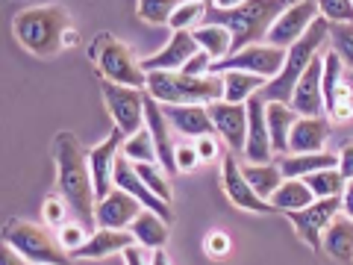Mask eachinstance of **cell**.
<instances>
[{
  "label": "cell",
  "mask_w": 353,
  "mask_h": 265,
  "mask_svg": "<svg viewBox=\"0 0 353 265\" xmlns=\"http://www.w3.org/2000/svg\"><path fill=\"white\" fill-rule=\"evenodd\" d=\"M57 171H59V192L65 204L77 215V224H83L88 233L97 230V197H94V177L88 165V150L77 141L74 132L57 136Z\"/></svg>",
  "instance_id": "obj_1"
},
{
  "label": "cell",
  "mask_w": 353,
  "mask_h": 265,
  "mask_svg": "<svg viewBox=\"0 0 353 265\" xmlns=\"http://www.w3.org/2000/svg\"><path fill=\"white\" fill-rule=\"evenodd\" d=\"M280 0H250V3H206V24L224 27L233 36V53L250 48L268 36L271 24L283 15ZM230 53V57H233Z\"/></svg>",
  "instance_id": "obj_2"
},
{
  "label": "cell",
  "mask_w": 353,
  "mask_h": 265,
  "mask_svg": "<svg viewBox=\"0 0 353 265\" xmlns=\"http://www.w3.org/2000/svg\"><path fill=\"white\" fill-rule=\"evenodd\" d=\"M145 92L162 106H209L224 101V77H185L180 71L148 74Z\"/></svg>",
  "instance_id": "obj_3"
},
{
  "label": "cell",
  "mask_w": 353,
  "mask_h": 265,
  "mask_svg": "<svg viewBox=\"0 0 353 265\" xmlns=\"http://www.w3.org/2000/svg\"><path fill=\"white\" fill-rule=\"evenodd\" d=\"M327 39H330V21L315 18V24L306 30V36L297 41L294 48H289V53H285L283 71L274 77V80H268V86L259 92L262 101L265 104H292L297 80H301L303 71L312 65V59L318 57V48H321Z\"/></svg>",
  "instance_id": "obj_4"
},
{
  "label": "cell",
  "mask_w": 353,
  "mask_h": 265,
  "mask_svg": "<svg viewBox=\"0 0 353 265\" xmlns=\"http://www.w3.org/2000/svg\"><path fill=\"white\" fill-rule=\"evenodd\" d=\"M12 32L30 53L50 57L68 39V15L62 6H30L12 18Z\"/></svg>",
  "instance_id": "obj_5"
},
{
  "label": "cell",
  "mask_w": 353,
  "mask_h": 265,
  "mask_svg": "<svg viewBox=\"0 0 353 265\" xmlns=\"http://www.w3.org/2000/svg\"><path fill=\"white\" fill-rule=\"evenodd\" d=\"M3 245L15 248L32 265H71L68 251L59 245V239H53L50 230L32 224V221H21V218L6 221Z\"/></svg>",
  "instance_id": "obj_6"
},
{
  "label": "cell",
  "mask_w": 353,
  "mask_h": 265,
  "mask_svg": "<svg viewBox=\"0 0 353 265\" xmlns=\"http://www.w3.org/2000/svg\"><path fill=\"white\" fill-rule=\"evenodd\" d=\"M92 59L97 65V74L103 77L106 83L115 86H127V88H148V74L141 68V62H136V57L130 53V48L124 41H118L109 32H101L92 44Z\"/></svg>",
  "instance_id": "obj_7"
},
{
  "label": "cell",
  "mask_w": 353,
  "mask_h": 265,
  "mask_svg": "<svg viewBox=\"0 0 353 265\" xmlns=\"http://www.w3.org/2000/svg\"><path fill=\"white\" fill-rule=\"evenodd\" d=\"M285 53L289 50L274 48V44H250V48L227 57L224 62H215L212 68H209V74L218 77V74H227V71H245V74L265 77V80H274L285 65Z\"/></svg>",
  "instance_id": "obj_8"
},
{
  "label": "cell",
  "mask_w": 353,
  "mask_h": 265,
  "mask_svg": "<svg viewBox=\"0 0 353 265\" xmlns=\"http://www.w3.org/2000/svg\"><path fill=\"white\" fill-rule=\"evenodd\" d=\"M103 101L109 106V115L115 118V127L124 136H136L145 130V97L148 92L141 88H127V86H115V83H101Z\"/></svg>",
  "instance_id": "obj_9"
},
{
  "label": "cell",
  "mask_w": 353,
  "mask_h": 265,
  "mask_svg": "<svg viewBox=\"0 0 353 265\" xmlns=\"http://www.w3.org/2000/svg\"><path fill=\"white\" fill-rule=\"evenodd\" d=\"M339 209H345L341 197H327V201H315L312 206L297 209V213H285L289 224L297 230V236L312 251L324 248V230L333 224V218L339 215Z\"/></svg>",
  "instance_id": "obj_10"
},
{
  "label": "cell",
  "mask_w": 353,
  "mask_h": 265,
  "mask_svg": "<svg viewBox=\"0 0 353 265\" xmlns=\"http://www.w3.org/2000/svg\"><path fill=\"white\" fill-rule=\"evenodd\" d=\"M315 18H318V3H312V0H303V3L285 6L283 15L271 24L265 41L274 44V48L289 50V48H294V44L306 36V30L315 24Z\"/></svg>",
  "instance_id": "obj_11"
},
{
  "label": "cell",
  "mask_w": 353,
  "mask_h": 265,
  "mask_svg": "<svg viewBox=\"0 0 353 265\" xmlns=\"http://www.w3.org/2000/svg\"><path fill=\"white\" fill-rule=\"evenodd\" d=\"M124 141L127 136L121 132L118 127L109 132V139L101 141L97 148L88 150V165H92V177H94V197H97V204L106 201L109 192L115 189V162H118V150L124 148Z\"/></svg>",
  "instance_id": "obj_12"
},
{
  "label": "cell",
  "mask_w": 353,
  "mask_h": 265,
  "mask_svg": "<svg viewBox=\"0 0 353 265\" xmlns=\"http://www.w3.org/2000/svg\"><path fill=\"white\" fill-rule=\"evenodd\" d=\"M206 112H209V118H212L215 132L224 136L230 150L245 153V148H248V106L215 101V104L206 106Z\"/></svg>",
  "instance_id": "obj_13"
},
{
  "label": "cell",
  "mask_w": 353,
  "mask_h": 265,
  "mask_svg": "<svg viewBox=\"0 0 353 265\" xmlns=\"http://www.w3.org/2000/svg\"><path fill=\"white\" fill-rule=\"evenodd\" d=\"M321 77H324V59L315 57L312 65L303 71V77L294 86V97H292V109L303 118H324L327 106H324V92H321Z\"/></svg>",
  "instance_id": "obj_14"
},
{
  "label": "cell",
  "mask_w": 353,
  "mask_h": 265,
  "mask_svg": "<svg viewBox=\"0 0 353 265\" xmlns=\"http://www.w3.org/2000/svg\"><path fill=\"white\" fill-rule=\"evenodd\" d=\"M145 127L153 136V145H157V157H159L162 171L176 174L180 168H176V148H174V136H171L174 127L168 124V118H165L162 104H157L150 95L145 97Z\"/></svg>",
  "instance_id": "obj_15"
},
{
  "label": "cell",
  "mask_w": 353,
  "mask_h": 265,
  "mask_svg": "<svg viewBox=\"0 0 353 265\" xmlns=\"http://www.w3.org/2000/svg\"><path fill=\"white\" fill-rule=\"evenodd\" d=\"M112 180H115V189L132 195L145 209H153V213H157L162 221H171V204L159 201V197L148 189L145 180H141L139 171H136V165H132L127 157H118V162H115V177H112Z\"/></svg>",
  "instance_id": "obj_16"
},
{
  "label": "cell",
  "mask_w": 353,
  "mask_h": 265,
  "mask_svg": "<svg viewBox=\"0 0 353 265\" xmlns=\"http://www.w3.org/2000/svg\"><path fill=\"white\" fill-rule=\"evenodd\" d=\"M221 183H224L227 197L233 201L239 209H248V213H274L268 201L250 189V183L241 174V165L236 162V157H224V168H221Z\"/></svg>",
  "instance_id": "obj_17"
},
{
  "label": "cell",
  "mask_w": 353,
  "mask_h": 265,
  "mask_svg": "<svg viewBox=\"0 0 353 265\" xmlns=\"http://www.w3.org/2000/svg\"><path fill=\"white\" fill-rule=\"evenodd\" d=\"M139 215H141V204L136 197L121 189H112L106 201L97 204L94 221H97V230H124V227H132V221Z\"/></svg>",
  "instance_id": "obj_18"
},
{
  "label": "cell",
  "mask_w": 353,
  "mask_h": 265,
  "mask_svg": "<svg viewBox=\"0 0 353 265\" xmlns=\"http://www.w3.org/2000/svg\"><path fill=\"white\" fill-rule=\"evenodd\" d=\"M197 50H201V48H197V41H194L192 32H174V36L168 39V44H165L159 53L141 59V68H145V74H153V71H183V65L189 62Z\"/></svg>",
  "instance_id": "obj_19"
},
{
  "label": "cell",
  "mask_w": 353,
  "mask_h": 265,
  "mask_svg": "<svg viewBox=\"0 0 353 265\" xmlns=\"http://www.w3.org/2000/svg\"><path fill=\"white\" fill-rule=\"evenodd\" d=\"M248 106V148L245 157L248 162H271V132H268V118H265V101L256 95L245 104Z\"/></svg>",
  "instance_id": "obj_20"
},
{
  "label": "cell",
  "mask_w": 353,
  "mask_h": 265,
  "mask_svg": "<svg viewBox=\"0 0 353 265\" xmlns=\"http://www.w3.org/2000/svg\"><path fill=\"white\" fill-rule=\"evenodd\" d=\"M330 124L327 118H297L289 136V157H306V153H324Z\"/></svg>",
  "instance_id": "obj_21"
},
{
  "label": "cell",
  "mask_w": 353,
  "mask_h": 265,
  "mask_svg": "<svg viewBox=\"0 0 353 265\" xmlns=\"http://www.w3.org/2000/svg\"><path fill=\"white\" fill-rule=\"evenodd\" d=\"M165 109V118H168V124L183 132V136H215V124L212 118H209L206 106H162Z\"/></svg>",
  "instance_id": "obj_22"
},
{
  "label": "cell",
  "mask_w": 353,
  "mask_h": 265,
  "mask_svg": "<svg viewBox=\"0 0 353 265\" xmlns=\"http://www.w3.org/2000/svg\"><path fill=\"white\" fill-rule=\"evenodd\" d=\"M327 257L339 265H353V221L347 215H336L333 224L324 230V248Z\"/></svg>",
  "instance_id": "obj_23"
},
{
  "label": "cell",
  "mask_w": 353,
  "mask_h": 265,
  "mask_svg": "<svg viewBox=\"0 0 353 265\" xmlns=\"http://www.w3.org/2000/svg\"><path fill=\"white\" fill-rule=\"evenodd\" d=\"M130 245H136V236L132 233H121V230H94L92 239L74 253V257H85V259H101L109 253H124Z\"/></svg>",
  "instance_id": "obj_24"
},
{
  "label": "cell",
  "mask_w": 353,
  "mask_h": 265,
  "mask_svg": "<svg viewBox=\"0 0 353 265\" xmlns=\"http://www.w3.org/2000/svg\"><path fill=\"white\" fill-rule=\"evenodd\" d=\"M265 118H268L271 148L274 153H289V136L297 124V115L289 104H265Z\"/></svg>",
  "instance_id": "obj_25"
},
{
  "label": "cell",
  "mask_w": 353,
  "mask_h": 265,
  "mask_svg": "<svg viewBox=\"0 0 353 265\" xmlns=\"http://www.w3.org/2000/svg\"><path fill=\"white\" fill-rule=\"evenodd\" d=\"M241 174H245L250 189L256 192L262 201H271V195L277 192L285 180L280 171V162H250V165H241Z\"/></svg>",
  "instance_id": "obj_26"
},
{
  "label": "cell",
  "mask_w": 353,
  "mask_h": 265,
  "mask_svg": "<svg viewBox=\"0 0 353 265\" xmlns=\"http://www.w3.org/2000/svg\"><path fill=\"white\" fill-rule=\"evenodd\" d=\"M327 168H339V157H333V153H306V157L280 159V171L285 180H306L309 174H318Z\"/></svg>",
  "instance_id": "obj_27"
},
{
  "label": "cell",
  "mask_w": 353,
  "mask_h": 265,
  "mask_svg": "<svg viewBox=\"0 0 353 265\" xmlns=\"http://www.w3.org/2000/svg\"><path fill=\"white\" fill-rule=\"evenodd\" d=\"M265 86H268L265 77L245 74V71H227L224 74V101L236 104V106H245L250 97H256L262 92Z\"/></svg>",
  "instance_id": "obj_28"
},
{
  "label": "cell",
  "mask_w": 353,
  "mask_h": 265,
  "mask_svg": "<svg viewBox=\"0 0 353 265\" xmlns=\"http://www.w3.org/2000/svg\"><path fill=\"white\" fill-rule=\"evenodd\" d=\"M192 36L197 41V48H201L209 59L215 62H224L230 53H233V36H230V30L224 27H212V24H203V27H194Z\"/></svg>",
  "instance_id": "obj_29"
},
{
  "label": "cell",
  "mask_w": 353,
  "mask_h": 265,
  "mask_svg": "<svg viewBox=\"0 0 353 265\" xmlns=\"http://www.w3.org/2000/svg\"><path fill=\"white\" fill-rule=\"evenodd\" d=\"M268 204L274 209H280V213L285 215V213H297V209L312 206L315 204V195H312V189H309L303 180H283V186L271 195Z\"/></svg>",
  "instance_id": "obj_30"
},
{
  "label": "cell",
  "mask_w": 353,
  "mask_h": 265,
  "mask_svg": "<svg viewBox=\"0 0 353 265\" xmlns=\"http://www.w3.org/2000/svg\"><path fill=\"white\" fill-rule=\"evenodd\" d=\"M130 233L136 236L139 245H145L150 251H159L165 242H168V221H162L157 213H141L132 221Z\"/></svg>",
  "instance_id": "obj_31"
},
{
  "label": "cell",
  "mask_w": 353,
  "mask_h": 265,
  "mask_svg": "<svg viewBox=\"0 0 353 265\" xmlns=\"http://www.w3.org/2000/svg\"><path fill=\"white\" fill-rule=\"evenodd\" d=\"M303 183L309 186V189H312L315 201H327V197H341V189L347 186V180L341 177L339 168H327V171L309 174Z\"/></svg>",
  "instance_id": "obj_32"
},
{
  "label": "cell",
  "mask_w": 353,
  "mask_h": 265,
  "mask_svg": "<svg viewBox=\"0 0 353 265\" xmlns=\"http://www.w3.org/2000/svg\"><path fill=\"white\" fill-rule=\"evenodd\" d=\"M124 157L132 162V165H157L159 157H157V145H153V136L148 132V127L136 132V136H130L124 141Z\"/></svg>",
  "instance_id": "obj_33"
},
{
  "label": "cell",
  "mask_w": 353,
  "mask_h": 265,
  "mask_svg": "<svg viewBox=\"0 0 353 265\" xmlns=\"http://www.w3.org/2000/svg\"><path fill=\"white\" fill-rule=\"evenodd\" d=\"M206 15V3H201V0H189V3H176L174 15L168 21V27L174 32H192V24H197Z\"/></svg>",
  "instance_id": "obj_34"
},
{
  "label": "cell",
  "mask_w": 353,
  "mask_h": 265,
  "mask_svg": "<svg viewBox=\"0 0 353 265\" xmlns=\"http://www.w3.org/2000/svg\"><path fill=\"white\" fill-rule=\"evenodd\" d=\"M330 44L345 62V68L353 71V24H330Z\"/></svg>",
  "instance_id": "obj_35"
},
{
  "label": "cell",
  "mask_w": 353,
  "mask_h": 265,
  "mask_svg": "<svg viewBox=\"0 0 353 265\" xmlns=\"http://www.w3.org/2000/svg\"><path fill=\"white\" fill-rule=\"evenodd\" d=\"M136 171H139V177L145 180V186L159 197V201L171 204V183L165 180V174H162V165H159V162H157V165H136Z\"/></svg>",
  "instance_id": "obj_36"
},
{
  "label": "cell",
  "mask_w": 353,
  "mask_h": 265,
  "mask_svg": "<svg viewBox=\"0 0 353 265\" xmlns=\"http://www.w3.org/2000/svg\"><path fill=\"white\" fill-rule=\"evenodd\" d=\"M318 15L330 24H353V3H347V0H321Z\"/></svg>",
  "instance_id": "obj_37"
},
{
  "label": "cell",
  "mask_w": 353,
  "mask_h": 265,
  "mask_svg": "<svg viewBox=\"0 0 353 265\" xmlns=\"http://www.w3.org/2000/svg\"><path fill=\"white\" fill-rule=\"evenodd\" d=\"M88 239H92V233H88L83 224H65V227H59V245L68 253H77Z\"/></svg>",
  "instance_id": "obj_38"
},
{
  "label": "cell",
  "mask_w": 353,
  "mask_h": 265,
  "mask_svg": "<svg viewBox=\"0 0 353 265\" xmlns=\"http://www.w3.org/2000/svg\"><path fill=\"white\" fill-rule=\"evenodd\" d=\"M139 15L148 21V24H168L176 3H139Z\"/></svg>",
  "instance_id": "obj_39"
},
{
  "label": "cell",
  "mask_w": 353,
  "mask_h": 265,
  "mask_svg": "<svg viewBox=\"0 0 353 265\" xmlns=\"http://www.w3.org/2000/svg\"><path fill=\"white\" fill-rule=\"evenodd\" d=\"M71 206L65 204V197H48L44 201V221H48V227H65V218H68Z\"/></svg>",
  "instance_id": "obj_40"
},
{
  "label": "cell",
  "mask_w": 353,
  "mask_h": 265,
  "mask_svg": "<svg viewBox=\"0 0 353 265\" xmlns=\"http://www.w3.org/2000/svg\"><path fill=\"white\" fill-rule=\"evenodd\" d=\"M203 248H206V253H209L212 259L227 257V251H230V236H227V233H221V230H212V233L206 236Z\"/></svg>",
  "instance_id": "obj_41"
},
{
  "label": "cell",
  "mask_w": 353,
  "mask_h": 265,
  "mask_svg": "<svg viewBox=\"0 0 353 265\" xmlns=\"http://www.w3.org/2000/svg\"><path fill=\"white\" fill-rule=\"evenodd\" d=\"M209 68H212V59H209L203 50H197L194 57L183 65L180 74H185V77H209Z\"/></svg>",
  "instance_id": "obj_42"
},
{
  "label": "cell",
  "mask_w": 353,
  "mask_h": 265,
  "mask_svg": "<svg viewBox=\"0 0 353 265\" xmlns=\"http://www.w3.org/2000/svg\"><path fill=\"white\" fill-rule=\"evenodd\" d=\"M197 162H201L197 145H176V168H180V171H192Z\"/></svg>",
  "instance_id": "obj_43"
},
{
  "label": "cell",
  "mask_w": 353,
  "mask_h": 265,
  "mask_svg": "<svg viewBox=\"0 0 353 265\" xmlns=\"http://www.w3.org/2000/svg\"><path fill=\"white\" fill-rule=\"evenodd\" d=\"M124 262H127V265H153V251L136 242V245H130V248L124 251Z\"/></svg>",
  "instance_id": "obj_44"
},
{
  "label": "cell",
  "mask_w": 353,
  "mask_h": 265,
  "mask_svg": "<svg viewBox=\"0 0 353 265\" xmlns=\"http://www.w3.org/2000/svg\"><path fill=\"white\" fill-rule=\"evenodd\" d=\"M339 171L345 180H353V141L350 145H345V150H341V157H339Z\"/></svg>",
  "instance_id": "obj_45"
},
{
  "label": "cell",
  "mask_w": 353,
  "mask_h": 265,
  "mask_svg": "<svg viewBox=\"0 0 353 265\" xmlns=\"http://www.w3.org/2000/svg\"><path fill=\"white\" fill-rule=\"evenodd\" d=\"M197 153H201V162H206V159H215V157H218V141H215L212 136L201 139V141H197Z\"/></svg>",
  "instance_id": "obj_46"
},
{
  "label": "cell",
  "mask_w": 353,
  "mask_h": 265,
  "mask_svg": "<svg viewBox=\"0 0 353 265\" xmlns=\"http://www.w3.org/2000/svg\"><path fill=\"white\" fill-rule=\"evenodd\" d=\"M0 265H32V262H27L15 248L3 245V251H0Z\"/></svg>",
  "instance_id": "obj_47"
},
{
  "label": "cell",
  "mask_w": 353,
  "mask_h": 265,
  "mask_svg": "<svg viewBox=\"0 0 353 265\" xmlns=\"http://www.w3.org/2000/svg\"><path fill=\"white\" fill-rule=\"evenodd\" d=\"M341 204H345V215L353 221V180H347V186H345V197H341Z\"/></svg>",
  "instance_id": "obj_48"
},
{
  "label": "cell",
  "mask_w": 353,
  "mask_h": 265,
  "mask_svg": "<svg viewBox=\"0 0 353 265\" xmlns=\"http://www.w3.org/2000/svg\"><path fill=\"white\" fill-rule=\"evenodd\" d=\"M153 265H171V259H168V253H165L162 248H159V251H153Z\"/></svg>",
  "instance_id": "obj_49"
}]
</instances>
